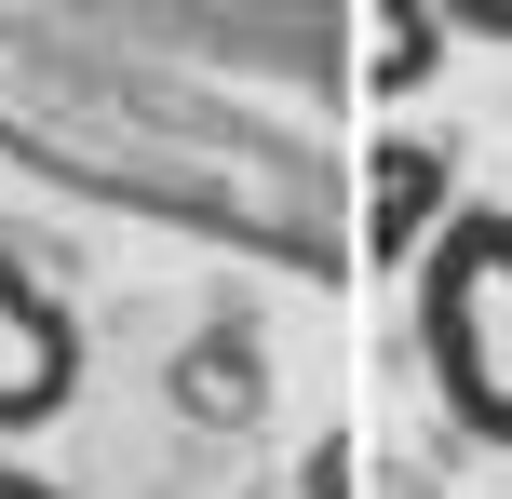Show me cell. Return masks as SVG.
Masks as SVG:
<instances>
[{
  "label": "cell",
  "instance_id": "obj_4",
  "mask_svg": "<svg viewBox=\"0 0 512 499\" xmlns=\"http://www.w3.org/2000/svg\"><path fill=\"white\" fill-rule=\"evenodd\" d=\"M0 499H68L54 473H14V459H0Z\"/></svg>",
  "mask_w": 512,
  "mask_h": 499
},
{
  "label": "cell",
  "instance_id": "obj_1",
  "mask_svg": "<svg viewBox=\"0 0 512 499\" xmlns=\"http://www.w3.org/2000/svg\"><path fill=\"white\" fill-rule=\"evenodd\" d=\"M418 365L472 446H512V203H459L418 243Z\"/></svg>",
  "mask_w": 512,
  "mask_h": 499
},
{
  "label": "cell",
  "instance_id": "obj_3",
  "mask_svg": "<svg viewBox=\"0 0 512 499\" xmlns=\"http://www.w3.org/2000/svg\"><path fill=\"white\" fill-rule=\"evenodd\" d=\"M445 162H418V149H391L378 162V257H418V230H445Z\"/></svg>",
  "mask_w": 512,
  "mask_h": 499
},
{
  "label": "cell",
  "instance_id": "obj_2",
  "mask_svg": "<svg viewBox=\"0 0 512 499\" xmlns=\"http://www.w3.org/2000/svg\"><path fill=\"white\" fill-rule=\"evenodd\" d=\"M81 405V311L0 243V446Z\"/></svg>",
  "mask_w": 512,
  "mask_h": 499
}]
</instances>
